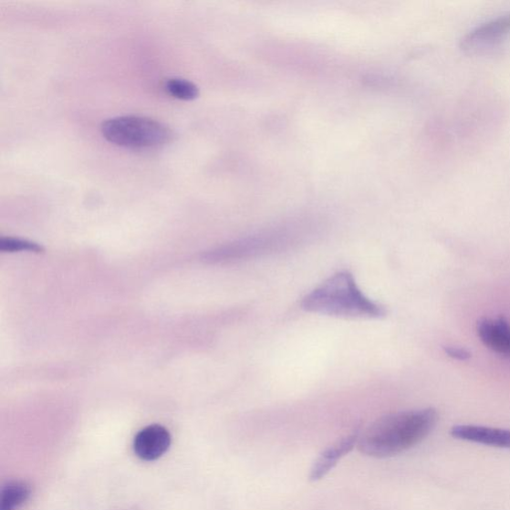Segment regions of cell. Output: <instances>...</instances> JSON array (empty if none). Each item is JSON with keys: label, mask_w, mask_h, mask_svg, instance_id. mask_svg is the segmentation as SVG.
I'll use <instances>...</instances> for the list:
<instances>
[{"label": "cell", "mask_w": 510, "mask_h": 510, "mask_svg": "<svg viewBox=\"0 0 510 510\" xmlns=\"http://www.w3.org/2000/svg\"><path fill=\"white\" fill-rule=\"evenodd\" d=\"M438 421V411L433 408L403 411L384 416L360 432L357 448L368 457H394L428 438Z\"/></svg>", "instance_id": "6da1fadb"}, {"label": "cell", "mask_w": 510, "mask_h": 510, "mask_svg": "<svg viewBox=\"0 0 510 510\" xmlns=\"http://www.w3.org/2000/svg\"><path fill=\"white\" fill-rule=\"evenodd\" d=\"M302 309L321 316L379 319L386 317V308L367 297L349 271L344 270L325 280L301 301Z\"/></svg>", "instance_id": "7a4b0ae2"}, {"label": "cell", "mask_w": 510, "mask_h": 510, "mask_svg": "<svg viewBox=\"0 0 510 510\" xmlns=\"http://www.w3.org/2000/svg\"><path fill=\"white\" fill-rule=\"evenodd\" d=\"M101 132L108 142L135 150L159 149L171 143L173 137L164 123L141 116L108 119Z\"/></svg>", "instance_id": "3957f363"}, {"label": "cell", "mask_w": 510, "mask_h": 510, "mask_svg": "<svg viewBox=\"0 0 510 510\" xmlns=\"http://www.w3.org/2000/svg\"><path fill=\"white\" fill-rule=\"evenodd\" d=\"M297 244V235L286 230L271 231L247 236L224 247L215 249L207 255L213 263H232L238 260L262 257L281 253Z\"/></svg>", "instance_id": "277c9868"}, {"label": "cell", "mask_w": 510, "mask_h": 510, "mask_svg": "<svg viewBox=\"0 0 510 510\" xmlns=\"http://www.w3.org/2000/svg\"><path fill=\"white\" fill-rule=\"evenodd\" d=\"M510 35V14L488 20L476 26L461 42L466 51H479L495 47Z\"/></svg>", "instance_id": "5b68a950"}, {"label": "cell", "mask_w": 510, "mask_h": 510, "mask_svg": "<svg viewBox=\"0 0 510 510\" xmlns=\"http://www.w3.org/2000/svg\"><path fill=\"white\" fill-rule=\"evenodd\" d=\"M171 442V433L165 427L151 425L137 433L134 451L141 460L156 461L167 453Z\"/></svg>", "instance_id": "8992f818"}, {"label": "cell", "mask_w": 510, "mask_h": 510, "mask_svg": "<svg viewBox=\"0 0 510 510\" xmlns=\"http://www.w3.org/2000/svg\"><path fill=\"white\" fill-rule=\"evenodd\" d=\"M360 432L359 429H357L350 435L333 442L331 446L325 449L312 465L309 475L310 481L318 482L328 474L336 464L357 446Z\"/></svg>", "instance_id": "52a82bcc"}, {"label": "cell", "mask_w": 510, "mask_h": 510, "mask_svg": "<svg viewBox=\"0 0 510 510\" xmlns=\"http://www.w3.org/2000/svg\"><path fill=\"white\" fill-rule=\"evenodd\" d=\"M453 438L510 450V430L475 425H458L451 429Z\"/></svg>", "instance_id": "ba28073f"}, {"label": "cell", "mask_w": 510, "mask_h": 510, "mask_svg": "<svg viewBox=\"0 0 510 510\" xmlns=\"http://www.w3.org/2000/svg\"><path fill=\"white\" fill-rule=\"evenodd\" d=\"M477 334L488 349L510 358V323L505 318L481 320L477 323Z\"/></svg>", "instance_id": "9c48e42d"}, {"label": "cell", "mask_w": 510, "mask_h": 510, "mask_svg": "<svg viewBox=\"0 0 510 510\" xmlns=\"http://www.w3.org/2000/svg\"><path fill=\"white\" fill-rule=\"evenodd\" d=\"M30 494L31 486L26 482H8L2 490L0 510H18L28 501Z\"/></svg>", "instance_id": "30bf717a"}, {"label": "cell", "mask_w": 510, "mask_h": 510, "mask_svg": "<svg viewBox=\"0 0 510 510\" xmlns=\"http://www.w3.org/2000/svg\"><path fill=\"white\" fill-rule=\"evenodd\" d=\"M166 91L177 99L192 101L199 97L198 86L182 78H170L165 82Z\"/></svg>", "instance_id": "8fae6325"}, {"label": "cell", "mask_w": 510, "mask_h": 510, "mask_svg": "<svg viewBox=\"0 0 510 510\" xmlns=\"http://www.w3.org/2000/svg\"><path fill=\"white\" fill-rule=\"evenodd\" d=\"M0 251L4 253H16V252H43V247L36 243H31L20 238L15 237H3L0 240Z\"/></svg>", "instance_id": "7c38bea8"}, {"label": "cell", "mask_w": 510, "mask_h": 510, "mask_svg": "<svg viewBox=\"0 0 510 510\" xmlns=\"http://www.w3.org/2000/svg\"><path fill=\"white\" fill-rule=\"evenodd\" d=\"M443 351L454 360L466 361L471 358V353L462 347L446 346L443 347Z\"/></svg>", "instance_id": "4fadbf2b"}]
</instances>
